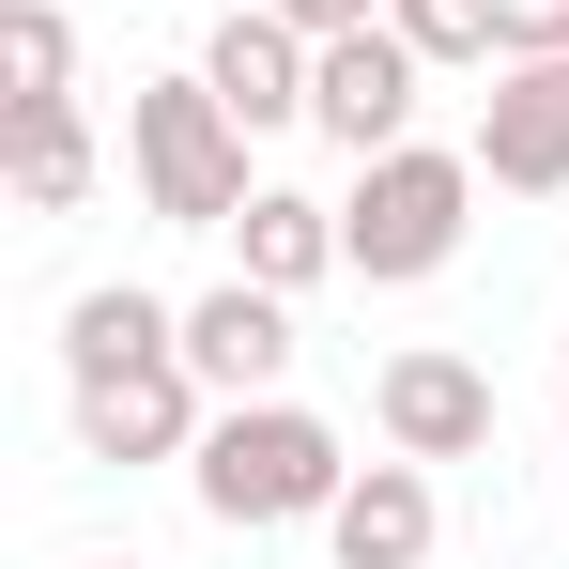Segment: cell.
<instances>
[{
    "label": "cell",
    "instance_id": "6da1fadb",
    "mask_svg": "<svg viewBox=\"0 0 569 569\" xmlns=\"http://www.w3.org/2000/svg\"><path fill=\"white\" fill-rule=\"evenodd\" d=\"M186 492H200V523H231V539H278V523H323L339 492H355V447L308 416V400H216V431H200V462H186Z\"/></svg>",
    "mask_w": 569,
    "mask_h": 569
},
{
    "label": "cell",
    "instance_id": "9a60e30c",
    "mask_svg": "<svg viewBox=\"0 0 569 569\" xmlns=\"http://www.w3.org/2000/svg\"><path fill=\"white\" fill-rule=\"evenodd\" d=\"M0 78L16 93H78V31H62V0H0ZM0 93V108H16Z\"/></svg>",
    "mask_w": 569,
    "mask_h": 569
},
{
    "label": "cell",
    "instance_id": "8fae6325",
    "mask_svg": "<svg viewBox=\"0 0 569 569\" xmlns=\"http://www.w3.org/2000/svg\"><path fill=\"white\" fill-rule=\"evenodd\" d=\"M0 186H16V216H78L93 200V108L78 93H16L0 108Z\"/></svg>",
    "mask_w": 569,
    "mask_h": 569
},
{
    "label": "cell",
    "instance_id": "3957f363",
    "mask_svg": "<svg viewBox=\"0 0 569 569\" xmlns=\"http://www.w3.org/2000/svg\"><path fill=\"white\" fill-rule=\"evenodd\" d=\"M462 216H477V154L400 139V154H355V186H339V247H355L370 292H416V278L462 262Z\"/></svg>",
    "mask_w": 569,
    "mask_h": 569
},
{
    "label": "cell",
    "instance_id": "ba28073f",
    "mask_svg": "<svg viewBox=\"0 0 569 569\" xmlns=\"http://www.w3.org/2000/svg\"><path fill=\"white\" fill-rule=\"evenodd\" d=\"M200 78L231 93V123H247V139H278V123H308V78H323V47L292 31L278 0H231V16H216V47H200Z\"/></svg>",
    "mask_w": 569,
    "mask_h": 569
},
{
    "label": "cell",
    "instance_id": "277c9868",
    "mask_svg": "<svg viewBox=\"0 0 569 569\" xmlns=\"http://www.w3.org/2000/svg\"><path fill=\"white\" fill-rule=\"evenodd\" d=\"M78 400V462H200V431H216V385L186 370V355H139V370H108V385H62Z\"/></svg>",
    "mask_w": 569,
    "mask_h": 569
},
{
    "label": "cell",
    "instance_id": "ac0fdd59",
    "mask_svg": "<svg viewBox=\"0 0 569 569\" xmlns=\"http://www.w3.org/2000/svg\"><path fill=\"white\" fill-rule=\"evenodd\" d=\"M555 508H569V431H555Z\"/></svg>",
    "mask_w": 569,
    "mask_h": 569
},
{
    "label": "cell",
    "instance_id": "30bf717a",
    "mask_svg": "<svg viewBox=\"0 0 569 569\" xmlns=\"http://www.w3.org/2000/svg\"><path fill=\"white\" fill-rule=\"evenodd\" d=\"M186 370L216 385V400H278V385H292V292L216 278V292L186 308Z\"/></svg>",
    "mask_w": 569,
    "mask_h": 569
},
{
    "label": "cell",
    "instance_id": "7c38bea8",
    "mask_svg": "<svg viewBox=\"0 0 569 569\" xmlns=\"http://www.w3.org/2000/svg\"><path fill=\"white\" fill-rule=\"evenodd\" d=\"M231 278H262V292L355 278V247H339V200H308V186H262L247 216H231Z\"/></svg>",
    "mask_w": 569,
    "mask_h": 569
},
{
    "label": "cell",
    "instance_id": "9c48e42d",
    "mask_svg": "<svg viewBox=\"0 0 569 569\" xmlns=\"http://www.w3.org/2000/svg\"><path fill=\"white\" fill-rule=\"evenodd\" d=\"M431 539H447V508H431V462H355V492L323 508V569H431Z\"/></svg>",
    "mask_w": 569,
    "mask_h": 569
},
{
    "label": "cell",
    "instance_id": "2e32d148",
    "mask_svg": "<svg viewBox=\"0 0 569 569\" xmlns=\"http://www.w3.org/2000/svg\"><path fill=\"white\" fill-rule=\"evenodd\" d=\"M508 62H569V0H508Z\"/></svg>",
    "mask_w": 569,
    "mask_h": 569
},
{
    "label": "cell",
    "instance_id": "52a82bcc",
    "mask_svg": "<svg viewBox=\"0 0 569 569\" xmlns=\"http://www.w3.org/2000/svg\"><path fill=\"white\" fill-rule=\"evenodd\" d=\"M477 186L508 200H555L569 186V62H492V93H477Z\"/></svg>",
    "mask_w": 569,
    "mask_h": 569
},
{
    "label": "cell",
    "instance_id": "5b68a950",
    "mask_svg": "<svg viewBox=\"0 0 569 569\" xmlns=\"http://www.w3.org/2000/svg\"><path fill=\"white\" fill-rule=\"evenodd\" d=\"M370 416H385V447H400V462H477L508 400H492V370H477V355H447V339H416V355H385Z\"/></svg>",
    "mask_w": 569,
    "mask_h": 569
},
{
    "label": "cell",
    "instance_id": "5bb4252c",
    "mask_svg": "<svg viewBox=\"0 0 569 569\" xmlns=\"http://www.w3.org/2000/svg\"><path fill=\"white\" fill-rule=\"evenodd\" d=\"M385 31L447 78V62H508V0H385Z\"/></svg>",
    "mask_w": 569,
    "mask_h": 569
},
{
    "label": "cell",
    "instance_id": "e0dca14e",
    "mask_svg": "<svg viewBox=\"0 0 569 569\" xmlns=\"http://www.w3.org/2000/svg\"><path fill=\"white\" fill-rule=\"evenodd\" d=\"M278 16H292V31H308V47H323V31H370L385 0H278Z\"/></svg>",
    "mask_w": 569,
    "mask_h": 569
},
{
    "label": "cell",
    "instance_id": "4fadbf2b",
    "mask_svg": "<svg viewBox=\"0 0 569 569\" xmlns=\"http://www.w3.org/2000/svg\"><path fill=\"white\" fill-rule=\"evenodd\" d=\"M139 355H186V308H170V292L93 278L78 308H62V385H108V370H139Z\"/></svg>",
    "mask_w": 569,
    "mask_h": 569
},
{
    "label": "cell",
    "instance_id": "d6986e66",
    "mask_svg": "<svg viewBox=\"0 0 569 569\" xmlns=\"http://www.w3.org/2000/svg\"><path fill=\"white\" fill-rule=\"evenodd\" d=\"M93 569H139V555H93Z\"/></svg>",
    "mask_w": 569,
    "mask_h": 569
},
{
    "label": "cell",
    "instance_id": "7a4b0ae2",
    "mask_svg": "<svg viewBox=\"0 0 569 569\" xmlns=\"http://www.w3.org/2000/svg\"><path fill=\"white\" fill-rule=\"evenodd\" d=\"M123 170H139V200H154L170 231H231V216L262 200V170H247V123H231V93H216L200 62L123 93Z\"/></svg>",
    "mask_w": 569,
    "mask_h": 569
},
{
    "label": "cell",
    "instance_id": "8992f818",
    "mask_svg": "<svg viewBox=\"0 0 569 569\" xmlns=\"http://www.w3.org/2000/svg\"><path fill=\"white\" fill-rule=\"evenodd\" d=\"M416 78H431V62H416V47H400V31H323V78H308V123H323V139H339V154H400V139H416Z\"/></svg>",
    "mask_w": 569,
    "mask_h": 569
}]
</instances>
